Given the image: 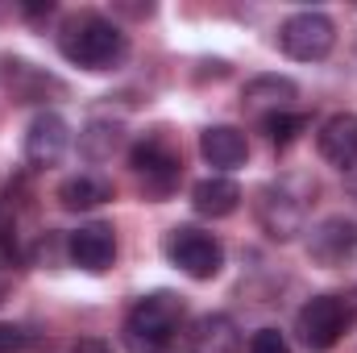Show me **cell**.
I'll list each match as a JSON object with an SVG mask.
<instances>
[{
	"instance_id": "8992f818",
	"label": "cell",
	"mask_w": 357,
	"mask_h": 353,
	"mask_svg": "<svg viewBox=\"0 0 357 353\" xmlns=\"http://www.w3.org/2000/svg\"><path fill=\"white\" fill-rule=\"evenodd\" d=\"M129 163H133V171H137V179L146 183L150 195H167V191L178 183V175H183V158H178V150L167 142V137H158V133L142 137V142L133 146Z\"/></svg>"
},
{
	"instance_id": "2e32d148",
	"label": "cell",
	"mask_w": 357,
	"mask_h": 353,
	"mask_svg": "<svg viewBox=\"0 0 357 353\" xmlns=\"http://www.w3.org/2000/svg\"><path fill=\"white\" fill-rule=\"evenodd\" d=\"M108 200H112V183L104 175H71L59 187V204L67 212H91V208H100Z\"/></svg>"
},
{
	"instance_id": "5b68a950",
	"label": "cell",
	"mask_w": 357,
	"mask_h": 353,
	"mask_svg": "<svg viewBox=\"0 0 357 353\" xmlns=\"http://www.w3.org/2000/svg\"><path fill=\"white\" fill-rule=\"evenodd\" d=\"M333 42H337V25H333L324 13H316V8L291 13V17L282 21V29H278V46H282L295 63H320V59H328Z\"/></svg>"
},
{
	"instance_id": "8fae6325",
	"label": "cell",
	"mask_w": 357,
	"mask_h": 353,
	"mask_svg": "<svg viewBox=\"0 0 357 353\" xmlns=\"http://www.w3.org/2000/svg\"><path fill=\"white\" fill-rule=\"evenodd\" d=\"M295 100H299V88L287 75H258L241 91L245 112H254L258 121H266L274 112H295Z\"/></svg>"
},
{
	"instance_id": "277c9868",
	"label": "cell",
	"mask_w": 357,
	"mask_h": 353,
	"mask_svg": "<svg viewBox=\"0 0 357 353\" xmlns=\"http://www.w3.org/2000/svg\"><path fill=\"white\" fill-rule=\"evenodd\" d=\"M349 329V299L341 295H316L299 308L295 333L312 353H328Z\"/></svg>"
},
{
	"instance_id": "4fadbf2b",
	"label": "cell",
	"mask_w": 357,
	"mask_h": 353,
	"mask_svg": "<svg viewBox=\"0 0 357 353\" xmlns=\"http://www.w3.org/2000/svg\"><path fill=\"white\" fill-rule=\"evenodd\" d=\"M199 154H204V163L216 167V171H237V167H245V158H250V142H245V133L233 129V125H212V129L199 133Z\"/></svg>"
},
{
	"instance_id": "44dd1931",
	"label": "cell",
	"mask_w": 357,
	"mask_h": 353,
	"mask_svg": "<svg viewBox=\"0 0 357 353\" xmlns=\"http://www.w3.org/2000/svg\"><path fill=\"white\" fill-rule=\"evenodd\" d=\"M29 350V333L17 324H0V353H25Z\"/></svg>"
},
{
	"instance_id": "ffe728a7",
	"label": "cell",
	"mask_w": 357,
	"mask_h": 353,
	"mask_svg": "<svg viewBox=\"0 0 357 353\" xmlns=\"http://www.w3.org/2000/svg\"><path fill=\"white\" fill-rule=\"evenodd\" d=\"M250 353H291V345H287V337L278 329H258L250 337Z\"/></svg>"
},
{
	"instance_id": "9c48e42d",
	"label": "cell",
	"mask_w": 357,
	"mask_h": 353,
	"mask_svg": "<svg viewBox=\"0 0 357 353\" xmlns=\"http://www.w3.org/2000/svg\"><path fill=\"white\" fill-rule=\"evenodd\" d=\"M67 258L79 270H88V274L108 270L116 262V233H112V225H100V220L96 225H79L67 237Z\"/></svg>"
},
{
	"instance_id": "7a4b0ae2",
	"label": "cell",
	"mask_w": 357,
	"mask_h": 353,
	"mask_svg": "<svg viewBox=\"0 0 357 353\" xmlns=\"http://www.w3.org/2000/svg\"><path fill=\"white\" fill-rule=\"evenodd\" d=\"M183 324V299L171 291H154L133 303L125 316V345L133 353H167Z\"/></svg>"
},
{
	"instance_id": "ac0fdd59",
	"label": "cell",
	"mask_w": 357,
	"mask_h": 353,
	"mask_svg": "<svg viewBox=\"0 0 357 353\" xmlns=\"http://www.w3.org/2000/svg\"><path fill=\"white\" fill-rule=\"evenodd\" d=\"M262 129H266V137L274 146H291V142L307 129V117H303V112H274V117L262 121Z\"/></svg>"
},
{
	"instance_id": "d6986e66",
	"label": "cell",
	"mask_w": 357,
	"mask_h": 353,
	"mask_svg": "<svg viewBox=\"0 0 357 353\" xmlns=\"http://www.w3.org/2000/svg\"><path fill=\"white\" fill-rule=\"evenodd\" d=\"M116 142H121V129L116 125H91L88 133H84V154L100 163V158H108L116 150Z\"/></svg>"
},
{
	"instance_id": "e0dca14e",
	"label": "cell",
	"mask_w": 357,
	"mask_h": 353,
	"mask_svg": "<svg viewBox=\"0 0 357 353\" xmlns=\"http://www.w3.org/2000/svg\"><path fill=\"white\" fill-rule=\"evenodd\" d=\"M4 71H0V80L13 88V96H21V100H38V96H46V88H59L50 75H42V71H33L29 63H17V59H4L0 63Z\"/></svg>"
},
{
	"instance_id": "ba28073f",
	"label": "cell",
	"mask_w": 357,
	"mask_h": 353,
	"mask_svg": "<svg viewBox=\"0 0 357 353\" xmlns=\"http://www.w3.org/2000/svg\"><path fill=\"white\" fill-rule=\"evenodd\" d=\"M258 225L274 241H291L303 229V200L291 195L282 183L278 187H262L258 191Z\"/></svg>"
},
{
	"instance_id": "3957f363",
	"label": "cell",
	"mask_w": 357,
	"mask_h": 353,
	"mask_svg": "<svg viewBox=\"0 0 357 353\" xmlns=\"http://www.w3.org/2000/svg\"><path fill=\"white\" fill-rule=\"evenodd\" d=\"M162 250H167L171 266H178L187 278H199V283L216 278V274H220V266H225V246H220L212 233L191 229V225L171 229V233H167V241H162Z\"/></svg>"
},
{
	"instance_id": "603a6c76",
	"label": "cell",
	"mask_w": 357,
	"mask_h": 353,
	"mask_svg": "<svg viewBox=\"0 0 357 353\" xmlns=\"http://www.w3.org/2000/svg\"><path fill=\"white\" fill-rule=\"evenodd\" d=\"M4 295H8V274L0 270V303H4Z\"/></svg>"
},
{
	"instance_id": "5bb4252c",
	"label": "cell",
	"mask_w": 357,
	"mask_h": 353,
	"mask_svg": "<svg viewBox=\"0 0 357 353\" xmlns=\"http://www.w3.org/2000/svg\"><path fill=\"white\" fill-rule=\"evenodd\" d=\"M191 204H195L199 216L220 220V216H233V212L241 208V187L229 175H208L191 187Z\"/></svg>"
},
{
	"instance_id": "6da1fadb",
	"label": "cell",
	"mask_w": 357,
	"mask_h": 353,
	"mask_svg": "<svg viewBox=\"0 0 357 353\" xmlns=\"http://www.w3.org/2000/svg\"><path fill=\"white\" fill-rule=\"evenodd\" d=\"M59 50L67 63L84 67V71H112L125 63L129 54V38L121 33V25H112L108 17H96V13H84V17H71L59 33Z\"/></svg>"
},
{
	"instance_id": "7402d4cb",
	"label": "cell",
	"mask_w": 357,
	"mask_h": 353,
	"mask_svg": "<svg viewBox=\"0 0 357 353\" xmlns=\"http://www.w3.org/2000/svg\"><path fill=\"white\" fill-rule=\"evenodd\" d=\"M71 353H112L104 341H96V337H84V341H75L71 345Z\"/></svg>"
},
{
	"instance_id": "7c38bea8",
	"label": "cell",
	"mask_w": 357,
	"mask_h": 353,
	"mask_svg": "<svg viewBox=\"0 0 357 353\" xmlns=\"http://www.w3.org/2000/svg\"><path fill=\"white\" fill-rule=\"evenodd\" d=\"M324 163H333L337 171H354L357 167V112H337L320 125L316 137Z\"/></svg>"
},
{
	"instance_id": "52a82bcc",
	"label": "cell",
	"mask_w": 357,
	"mask_h": 353,
	"mask_svg": "<svg viewBox=\"0 0 357 353\" xmlns=\"http://www.w3.org/2000/svg\"><path fill=\"white\" fill-rule=\"evenodd\" d=\"M71 146V129L59 112H38L25 129V163L46 171V167H59L63 154Z\"/></svg>"
},
{
	"instance_id": "9a60e30c",
	"label": "cell",
	"mask_w": 357,
	"mask_h": 353,
	"mask_svg": "<svg viewBox=\"0 0 357 353\" xmlns=\"http://www.w3.org/2000/svg\"><path fill=\"white\" fill-rule=\"evenodd\" d=\"M191 353H241V333L229 316L212 312L191 324Z\"/></svg>"
},
{
	"instance_id": "30bf717a",
	"label": "cell",
	"mask_w": 357,
	"mask_h": 353,
	"mask_svg": "<svg viewBox=\"0 0 357 353\" xmlns=\"http://www.w3.org/2000/svg\"><path fill=\"white\" fill-rule=\"evenodd\" d=\"M307 254L320 266H345L349 258H357V225L345 216H328L324 225L312 229Z\"/></svg>"
}]
</instances>
